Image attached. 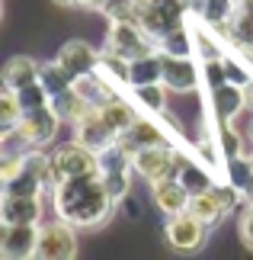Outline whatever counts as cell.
<instances>
[{
  "mask_svg": "<svg viewBox=\"0 0 253 260\" xmlns=\"http://www.w3.org/2000/svg\"><path fill=\"white\" fill-rule=\"evenodd\" d=\"M74 225H67L64 218L55 225H42L39 228V244H35V257L39 260H70L77 257V238L70 232Z\"/></svg>",
  "mask_w": 253,
  "mask_h": 260,
  "instance_id": "8992f818",
  "label": "cell"
},
{
  "mask_svg": "<svg viewBox=\"0 0 253 260\" xmlns=\"http://www.w3.org/2000/svg\"><path fill=\"white\" fill-rule=\"evenodd\" d=\"M35 244H39V225L23 222V225H7L0 232V257L7 260H19V257H35Z\"/></svg>",
  "mask_w": 253,
  "mask_h": 260,
  "instance_id": "9c48e42d",
  "label": "cell"
},
{
  "mask_svg": "<svg viewBox=\"0 0 253 260\" xmlns=\"http://www.w3.org/2000/svg\"><path fill=\"white\" fill-rule=\"evenodd\" d=\"M77 4H80V7H90V10H103L109 0H77Z\"/></svg>",
  "mask_w": 253,
  "mask_h": 260,
  "instance_id": "4dcf8cb0",
  "label": "cell"
},
{
  "mask_svg": "<svg viewBox=\"0 0 253 260\" xmlns=\"http://www.w3.org/2000/svg\"><path fill=\"white\" fill-rule=\"evenodd\" d=\"M55 61L61 64L64 71L77 81V77H87V74H93V71H96L99 55H96L87 42H80V39H70V42L61 45V52H58Z\"/></svg>",
  "mask_w": 253,
  "mask_h": 260,
  "instance_id": "30bf717a",
  "label": "cell"
},
{
  "mask_svg": "<svg viewBox=\"0 0 253 260\" xmlns=\"http://www.w3.org/2000/svg\"><path fill=\"white\" fill-rule=\"evenodd\" d=\"M128 84L144 87V84H164V55H141L128 61Z\"/></svg>",
  "mask_w": 253,
  "mask_h": 260,
  "instance_id": "2e32d148",
  "label": "cell"
},
{
  "mask_svg": "<svg viewBox=\"0 0 253 260\" xmlns=\"http://www.w3.org/2000/svg\"><path fill=\"white\" fill-rule=\"evenodd\" d=\"M52 106L58 109V116H61V119H67V122H77L87 109H93V103H90L77 87H70V90H64V93L52 96Z\"/></svg>",
  "mask_w": 253,
  "mask_h": 260,
  "instance_id": "7402d4cb",
  "label": "cell"
},
{
  "mask_svg": "<svg viewBox=\"0 0 253 260\" xmlns=\"http://www.w3.org/2000/svg\"><path fill=\"white\" fill-rule=\"evenodd\" d=\"M237 232H240V244H244L247 251H253V203L244 209V215H240V225H237Z\"/></svg>",
  "mask_w": 253,
  "mask_h": 260,
  "instance_id": "f1b7e54d",
  "label": "cell"
},
{
  "mask_svg": "<svg viewBox=\"0 0 253 260\" xmlns=\"http://www.w3.org/2000/svg\"><path fill=\"white\" fill-rule=\"evenodd\" d=\"M189 212L196 215V218H202L205 225H218L221 218H225L228 212H225V206H221V199H218V193L215 189H199V193H192V199H189Z\"/></svg>",
  "mask_w": 253,
  "mask_h": 260,
  "instance_id": "d6986e66",
  "label": "cell"
},
{
  "mask_svg": "<svg viewBox=\"0 0 253 260\" xmlns=\"http://www.w3.org/2000/svg\"><path fill=\"white\" fill-rule=\"evenodd\" d=\"M228 36L244 48V52L253 55V4H244L237 13H231L228 19Z\"/></svg>",
  "mask_w": 253,
  "mask_h": 260,
  "instance_id": "44dd1931",
  "label": "cell"
},
{
  "mask_svg": "<svg viewBox=\"0 0 253 260\" xmlns=\"http://www.w3.org/2000/svg\"><path fill=\"white\" fill-rule=\"evenodd\" d=\"M211 100H215V113H218V119H221V122H228L231 116H237L240 109H244V103H247V90L237 87V84H231V81H225V84L215 87Z\"/></svg>",
  "mask_w": 253,
  "mask_h": 260,
  "instance_id": "ac0fdd59",
  "label": "cell"
},
{
  "mask_svg": "<svg viewBox=\"0 0 253 260\" xmlns=\"http://www.w3.org/2000/svg\"><path fill=\"white\" fill-rule=\"evenodd\" d=\"M186 7L215 29H225L231 13H234V0H186Z\"/></svg>",
  "mask_w": 253,
  "mask_h": 260,
  "instance_id": "ffe728a7",
  "label": "cell"
},
{
  "mask_svg": "<svg viewBox=\"0 0 253 260\" xmlns=\"http://www.w3.org/2000/svg\"><path fill=\"white\" fill-rule=\"evenodd\" d=\"M148 29L138 23V19H116L109 23V36H106V48L103 52H113L125 61H135L141 55H151L154 45L148 42Z\"/></svg>",
  "mask_w": 253,
  "mask_h": 260,
  "instance_id": "277c9868",
  "label": "cell"
},
{
  "mask_svg": "<svg viewBox=\"0 0 253 260\" xmlns=\"http://www.w3.org/2000/svg\"><path fill=\"white\" fill-rule=\"evenodd\" d=\"M52 4H58V7H70V4H77V0H52Z\"/></svg>",
  "mask_w": 253,
  "mask_h": 260,
  "instance_id": "d6a6232c",
  "label": "cell"
},
{
  "mask_svg": "<svg viewBox=\"0 0 253 260\" xmlns=\"http://www.w3.org/2000/svg\"><path fill=\"white\" fill-rule=\"evenodd\" d=\"M39 215H42L39 193H4V203H0V218H4L7 225H23V222L39 225Z\"/></svg>",
  "mask_w": 253,
  "mask_h": 260,
  "instance_id": "8fae6325",
  "label": "cell"
},
{
  "mask_svg": "<svg viewBox=\"0 0 253 260\" xmlns=\"http://www.w3.org/2000/svg\"><path fill=\"white\" fill-rule=\"evenodd\" d=\"M244 4H253V0H244Z\"/></svg>",
  "mask_w": 253,
  "mask_h": 260,
  "instance_id": "d590c367",
  "label": "cell"
},
{
  "mask_svg": "<svg viewBox=\"0 0 253 260\" xmlns=\"http://www.w3.org/2000/svg\"><path fill=\"white\" fill-rule=\"evenodd\" d=\"M58 122H61L58 109L52 103H42V106L26 109L23 119H19V125H16V132L23 135L26 145H45V142H52V138H55Z\"/></svg>",
  "mask_w": 253,
  "mask_h": 260,
  "instance_id": "52a82bcc",
  "label": "cell"
},
{
  "mask_svg": "<svg viewBox=\"0 0 253 260\" xmlns=\"http://www.w3.org/2000/svg\"><path fill=\"white\" fill-rule=\"evenodd\" d=\"M90 174H99V151H93V148L84 145L80 138L61 145L52 154V189L58 183H64V180L90 177Z\"/></svg>",
  "mask_w": 253,
  "mask_h": 260,
  "instance_id": "7a4b0ae2",
  "label": "cell"
},
{
  "mask_svg": "<svg viewBox=\"0 0 253 260\" xmlns=\"http://www.w3.org/2000/svg\"><path fill=\"white\" fill-rule=\"evenodd\" d=\"M131 7H135V19L157 39L183 26V13L189 10L186 0H131Z\"/></svg>",
  "mask_w": 253,
  "mask_h": 260,
  "instance_id": "3957f363",
  "label": "cell"
},
{
  "mask_svg": "<svg viewBox=\"0 0 253 260\" xmlns=\"http://www.w3.org/2000/svg\"><path fill=\"white\" fill-rule=\"evenodd\" d=\"M39 81H42V87L48 90V96H58V93H64V90L74 87V77H70L58 61L42 64V74H39Z\"/></svg>",
  "mask_w": 253,
  "mask_h": 260,
  "instance_id": "cb8c5ba5",
  "label": "cell"
},
{
  "mask_svg": "<svg viewBox=\"0 0 253 260\" xmlns=\"http://www.w3.org/2000/svg\"><path fill=\"white\" fill-rule=\"evenodd\" d=\"M164 87H167V84H144V87H135V96H138L148 109L160 113V109L167 106V93H164Z\"/></svg>",
  "mask_w": 253,
  "mask_h": 260,
  "instance_id": "4316f807",
  "label": "cell"
},
{
  "mask_svg": "<svg viewBox=\"0 0 253 260\" xmlns=\"http://www.w3.org/2000/svg\"><path fill=\"white\" fill-rule=\"evenodd\" d=\"M164 84L167 90H179V93L199 87V74L189 55H164Z\"/></svg>",
  "mask_w": 253,
  "mask_h": 260,
  "instance_id": "9a60e30c",
  "label": "cell"
},
{
  "mask_svg": "<svg viewBox=\"0 0 253 260\" xmlns=\"http://www.w3.org/2000/svg\"><path fill=\"white\" fill-rule=\"evenodd\" d=\"M119 145L125 148L128 154H135V151H144V148H154V145H170L167 138H164V132L151 122V119H135L122 135L116 138Z\"/></svg>",
  "mask_w": 253,
  "mask_h": 260,
  "instance_id": "5bb4252c",
  "label": "cell"
},
{
  "mask_svg": "<svg viewBox=\"0 0 253 260\" xmlns=\"http://www.w3.org/2000/svg\"><path fill=\"white\" fill-rule=\"evenodd\" d=\"M74 128H77V138H80L84 145H90L93 151H103V148H109V145L116 142V135H113V128L106 125V119H103V113H99V106L87 109V113L74 122Z\"/></svg>",
  "mask_w": 253,
  "mask_h": 260,
  "instance_id": "4fadbf2b",
  "label": "cell"
},
{
  "mask_svg": "<svg viewBox=\"0 0 253 260\" xmlns=\"http://www.w3.org/2000/svg\"><path fill=\"white\" fill-rule=\"evenodd\" d=\"M247 161H250V167H253V154H250V157H247Z\"/></svg>",
  "mask_w": 253,
  "mask_h": 260,
  "instance_id": "836d02e7",
  "label": "cell"
},
{
  "mask_svg": "<svg viewBox=\"0 0 253 260\" xmlns=\"http://www.w3.org/2000/svg\"><path fill=\"white\" fill-rule=\"evenodd\" d=\"M99 113H103L106 125L113 128V135H116V138L122 135L125 128L138 119V116H135V109H131L125 100H119V96H116V100H109V103H103V106H99Z\"/></svg>",
  "mask_w": 253,
  "mask_h": 260,
  "instance_id": "603a6c76",
  "label": "cell"
},
{
  "mask_svg": "<svg viewBox=\"0 0 253 260\" xmlns=\"http://www.w3.org/2000/svg\"><path fill=\"white\" fill-rule=\"evenodd\" d=\"M164 55H189V36L183 26L173 29L170 36H164Z\"/></svg>",
  "mask_w": 253,
  "mask_h": 260,
  "instance_id": "83f0119b",
  "label": "cell"
},
{
  "mask_svg": "<svg viewBox=\"0 0 253 260\" xmlns=\"http://www.w3.org/2000/svg\"><path fill=\"white\" fill-rule=\"evenodd\" d=\"M131 164H135V171L144 177L148 183L176 177V171L183 167V161L176 157V151L170 145H154V148H144V151H135L131 154Z\"/></svg>",
  "mask_w": 253,
  "mask_h": 260,
  "instance_id": "5b68a950",
  "label": "cell"
},
{
  "mask_svg": "<svg viewBox=\"0 0 253 260\" xmlns=\"http://www.w3.org/2000/svg\"><path fill=\"white\" fill-rule=\"evenodd\" d=\"M179 180L189 186V193H199V189H208V180L205 177H199V171L196 167H183L179 171Z\"/></svg>",
  "mask_w": 253,
  "mask_h": 260,
  "instance_id": "f546056e",
  "label": "cell"
},
{
  "mask_svg": "<svg viewBox=\"0 0 253 260\" xmlns=\"http://www.w3.org/2000/svg\"><path fill=\"white\" fill-rule=\"evenodd\" d=\"M113 193L106 189L103 177L90 174V177H74L55 186V212L74 228L99 225L106 222L113 212Z\"/></svg>",
  "mask_w": 253,
  "mask_h": 260,
  "instance_id": "6da1fadb",
  "label": "cell"
},
{
  "mask_svg": "<svg viewBox=\"0 0 253 260\" xmlns=\"http://www.w3.org/2000/svg\"><path fill=\"white\" fill-rule=\"evenodd\" d=\"M128 171H135V167H125V171H99V177H103L106 189L113 193V199L128 196V189H131V177H128Z\"/></svg>",
  "mask_w": 253,
  "mask_h": 260,
  "instance_id": "484cf974",
  "label": "cell"
},
{
  "mask_svg": "<svg viewBox=\"0 0 253 260\" xmlns=\"http://www.w3.org/2000/svg\"><path fill=\"white\" fill-rule=\"evenodd\" d=\"M39 74H42V64H39L35 58L16 55V58H10L7 68H4V87L7 90H19L26 84H35Z\"/></svg>",
  "mask_w": 253,
  "mask_h": 260,
  "instance_id": "e0dca14e",
  "label": "cell"
},
{
  "mask_svg": "<svg viewBox=\"0 0 253 260\" xmlns=\"http://www.w3.org/2000/svg\"><path fill=\"white\" fill-rule=\"evenodd\" d=\"M167 241L179 254L199 251L202 241H205V222L196 218L189 209H186V212H179V215H170V222H167Z\"/></svg>",
  "mask_w": 253,
  "mask_h": 260,
  "instance_id": "ba28073f",
  "label": "cell"
},
{
  "mask_svg": "<svg viewBox=\"0 0 253 260\" xmlns=\"http://www.w3.org/2000/svg\"><path fill=\"white\" fill-rule=\"evenodd\" d=\"M244 90H247V103H250V106H253V84H247V87H244Z\"/></svg>",
  "mask_w": 253,
  "mask_h": 260,
  "instance_id": "1f68e13d",
  "label": "cell"
},
{
  "mask_svg": "<svg viewBox=\"0 0 253 260\" xmlns=\"http://www.w3.org/2000/svg\"><path fill=\"white\" fill-rule=\"evenodd\" d=\"M23 103H19L16 90H7L4 96H0V132H13L19 125V119H23Z\"/></svg>",
  "mask_w": 253,
  "mask_h": 260,
  "instance_id": "d4e9b609",
  "label": "cell"
},
{
  "mask_svg": "<svg viewBox=\"0 0 253 260\" xmlns=\"http://www.w3.org/2000/svg\"><path fill=\"white\" fill-rule=\"evenodd\" d=\"M250 138H253V122H250Z\"/></svg>",
  "mask_w": 253,
  "mask_h": 260,
  "instance_id": "e575fe53",
  "label": "cell"
},
{
  "mask_svg": "<svg viewBox=\"0 0 253 260\" xmlns=\"http://www.w3.org/2000/svg\"><path fill=\"white\" fill-rule=\"evenodd\" d=\"M151 189H154V203L160 212H167V215H179V212H186L189 209V186L183 183L179 177H167V180H157V183H151Z\"/></svg>",
  "mask_w": 253,
  "mask_h": 260,
  "instance_id": "7c38bea8",
  "label": "cell"
}]
</instances>
